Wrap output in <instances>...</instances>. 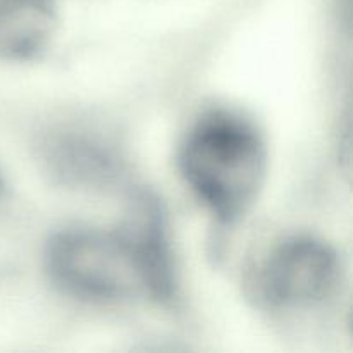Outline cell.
<instances>
[{"label": "cell", "instance_id": "cell-2", "mask_svg": "<svg viewBox=\"0 0 353 353\" xmlns=\"http://www.w3.org/2000/svg\"><path fill=\"white\" fill-rule=\"evenodd\" d=\"M178 169L217 224L233 226L264 186L268 147L250 119L230 109H214L203 112L183 137Z\"/></svg>", "mask_w": 353, "mask_h": 353}, {"label": "cell", "instance_id": "cell-1", "mask_svg": "<svg viewBox=\"0 0 353 353\" xmlns=\"http://www.w3.org/2000/svg\"><path fill=\"white\" fill-rule=\"evenodd\" d=\"M45 271L68 295L90 302L150 300L171 305L178 274L169 226L157 199L140 195L116 230L68 228L45 245Z\"/></svg>", "mask_w": 353, "mask_h": 353}, {"label": "cell", "instance_id": "cell-3", "mask_svg": "<svg viewBox=\"0 0 353 353\" xmlns=\"http://www.w3.org/2000/svg\"><path fill=\"white\" fill-rule=\"evenodd\" d=\"M341 281L338 252L312 234L276 241L252 276V295L272 312H302L324 305Z\"/></svg>", "mask_w": 353, "mask_h": 353}, {"label": "cell", "instance_id": "cell-6", "mask_svg": "<svg viewBox=\"0 0 353 353\" xmlns=\"http://www.w3.org/2000/svg\"><path fill=\"white\" fill-rule=\"evenodd\" d=\"M0 192H2V179H0Z\"/></svg>", "mask_w": 353, "mask_h": 353}, {"label": "cell", "instance_id": "cell-5", "mask_svg": "<svg viewBox=\"0 0 353 353\" xmlns=\"http://www.w3.org/2000/svg\"><path fill=\"white\" fill-rule=\"evenodd\" d=\"M55 0H0V61L40 57L57 31Z\"/></svg>", "mask_w": 353, "mask_h": 353}, {"label": "cell", "instance_id": "cell-4", "mask_svg": "<svg viewBox=\"0 0 353 353\" xmlns=\"http://www.w3.org/2000/svg\"><path fill=\"white\" fill-rule=\"evenodd\" d=\"M52 174L72 188H110L121 181L119 157L112 147L88 131H62L43 145Z\"/></svg>", "mask_w": 353, "mask_h": 353}]
</instances>
